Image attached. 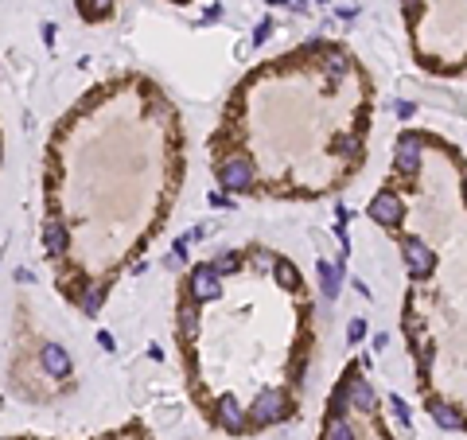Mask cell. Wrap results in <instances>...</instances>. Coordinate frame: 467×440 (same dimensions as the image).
<instances>
[{"instance_id":"9a60e30c","label":"cell","mask_w":467,"mask_h":440,"mask_svg":"<svg viewBox=\"0 0 467 440\" xmlns=\"http://www.w3.org/2000/svg\"><path fill=\"white\" fill-rule=\"evenodd\" d=\"M319 440H358V432L347 425V417H328L323 437H319Z\"/></svg>"},{"instance_id":"7c38bea8","label":"cell","mask_w":467,"mask_h":440,"mask_svg":"<svg viewBox=\"0 0 467 440\" xmlns=\"http://www.w3.org/2000/svg\"><path fill=\"white\" fill-rule=\"evenodd\" d=\"M347 378H350V401H355V409H374V390H370V382L358 374V366H350Z\"/></svg>"},{"instance_id":"f546056e","label":"cell","mask_w":467,"mask_h":440,"mask_svg":"<svg viewBox=\"0 0 467 440\" xmlns=\"http://www.w3.org/2000/svg\"><path fill=\"white\" fill-rule=\"evenodd\" d=\"M405 12L413 16V12H417V0H405Z\"/></svg>"},{"instance_id":"8fae6325","label":"cell","mask_w":467,"mask_h":440,"mask_svg":"<svg viewBox=\"0 0 467 440\" xmlns=\"http://www.w3.org/2000/svg\"><path fill=\"white\" fill-rule=\"evenodd\" d=\"M428 413H432V421H436L440 429H467L464 413L456 405H448V401H428Z\"/></svg>"},{"instance_id":"484cf974","label":"cell","mask_w":467,"mask_h":440,"mask_svg":"<svg viewBox=\"0 0 467 440\" xmlns=\"http://www.w3.org/2000/svg\"><path fill=\"white\" fill-rule=\"evenodd\" d=\"M98 347H101V351H110V355H113V351H117V339H113L110 332H98Z\"/></svg>"},{"instance_id":"3957f363","label":"cell","mask_w":467,"mask_h":440,"mask_svg":"<svg viewBox=\"0 0 467 440\" xmlns=\"http://www.w3.org/2000/svg\"><path fill=\"white\" fill-rule=\"evenodd\" d=\"M219 184L226 191H249L253 187V164L246 156H230L219 164Z\"/></svg>"},{"instance_id":"cb8c5ba5","label":"cell","mask_w":467,"mask_h":440,"mask_svg":"<svg viewBox=\"0 0 467 440\" xmlns=\"http://www.w3.org/2000/svg\"><path fill=\"white\" fill-rule=\"evenodd\" d=\"M269 35H273V20H269V16H265V20H261L257 28H253V43H257V47H261V43H265Z\"/></svg>"},{"instance_id":"1f68e13d","label":"cell","mask_w":467,"mask_h":440,"mask_svg":"<svg viewBox=\"0 0 467 440\" xmlns=\"http://www.w3.org/2000/svg\"><path fill=\"white\" fill-rule=\"evenodd\" d=\"M265 4H273V8H277V4H292V0H265Z\"/></svg>"},{"instance_id":"ffe728a7","label":"cell","mask_w":467,"mask_h":440,"mask_svg":"<svg viewBox=\"0 0 467 440\" xmlns=\"http://www.w3.org/2000/svg\"><path fill=\"white\" fill-rule=\"evenodd\" d=\"M335 148H339V152H343V156H350V160H362V140H355V137H339L335 140Z\"/></svg>"},{"instance_id":"30bf717a","label":"cell","mask_w":467,"mask_h":440,"mask_svg":"<svg viewBox=\"0 0 467 440\" xmlns=\"http://www.w3.org/2000/svg\"><path fill=\"white\" fill-rule=\"evenodd\" d=\"M319 288H323V296L328 300H335L339 296V288H343V269H339L335 261H328V257H319Z\"/></svg>"},{"instance_id":"603a6c76","label":"cell","mask_w":467,"mask_h":440,"mask_svg":"<svg viewBox=\"0 0 467 440\" xmlns=\"http://www.w3.org/2000/svg\"><path fill=\"white\" fill-rule=\"evenodd\" d=\"M389 405H393V417H398V425H401V429H409V405L398 398V393L389 398Z\"/></svg>"},{"instance_id":"4316f807","label":"cell","mask_w":467,"mask_h":440,"mask_svg":"<svg viewBox=\"0 0 467 440\" xmlns=\"http://www.w3.org/2000/svg\"><path fill=\"white\" fill-rule=\"evenodd\" d=\"M393 113L398 117H413V101H393Z\"/></svg>"},{"instance_id":"e0dca14e","label":"cell","mask_w":467,"mask_h":440,"mask_svg":"<svg viewBox=\"0 0 467 440\" xmlns=\"http://www.w3.org/2000/svg\"><path fill=\"white\" fill-rule=\"evenodd\" d=\"M323 63H328V82H331V86H335V82H343V79H347V70H350L347 55H339V51H335V55H328V59H323Z\"/></svg>"},{"instance_id":"6da1fadb","label":"cell","mask_w":467,"mask_h":440,"mask_svg":"<svg viewBox=\"0 0 467 440\" xmlns=\"http://www.w3.org/2000/svg\"><path fill=\"white\" fill-rule=\"evenodd\" d=\"M285 417H292V401L280 390H261L257 398H253V405H249V421H253L257 429L277 425V421H285Z\"/></svg>"},{"instance_id":"83f0119b","label":"cell","mask_w":467,"mask_h":440,"mask_svg":"<svg viewBox=\"0 0 467 440\" xmlns=\"http://www.w3.org/2000/svg\"><path fill=\"white\" fill-rule=\"evenodd\" d=\"M43 43H47V47L55 43V24H43Z\"/></svg>"},{"instance_id":"9c48e42d","label":"cell","mask_w":467,"mask_h":440,"mask_svg":"<svg viewBox=\"0 0 467 440\" xmlns=\"http://www.w3.org/2000/svg\"><path fill=\"white\" fill-rule=\"evenodd\" d=\"M195 304H199V300H195V296H187V300L176 308L179 339H183V343H191V339H195V332H199V308H195Z\"/></svg>"},{"instance_id":"5b68a950","label":"cell","mask_w":467,"mask_h":440,"mask_svg":"<svg viewBox=\"0 0 467 440\" xmlns=\"http://www.w3.org/2000/svg\"><path fill=\"white\" fill-rule=\"evenodd\" d=\"M401 254H405V265H409L413 277H428L436 269V254H432L421 238H401Z\"/></svg>"},{"instance_id":"d6986e66","label":"cell","mask_w":467,"mask_h":440,"mask_svg":"<svg viewBox=\"0 0 467 440\" xmlns=\"http://www.w3.org/2000/svg\"><path fill=\"white\" fill-rule=\"evenodd\" d=\"M110 12V0H82V16L86 20H101Z\"/></svg>"},{"instance_id":"2e32d148","label":"cell","mask_w":467,"mask_h":440,"mask_svg":"<svg viewBox=\"0 0 467 440\" xmlns=\"http://www.w3.org/2000/svg\"><path fill=\"white\" fill-rule=\"evenodd\" d=\"M273 277H277L280 288H300V273H296V265L285 261V257H277V265H273Z\"/></svg>"},{"instance_id":"ac0fdd59","label":"cell","mask_w":467,"mask_h":440,"mask_svg":"<svg viewBox=\"0 0 467 440\" xmlns=\"http://www.w3.org/2000/svg\"><path fill=\"white\" fill-rule=\"evenodd\" d=\"M101 296H105V293H101L98 284H94V288H86V293L78 296V308H82L86 316H98V312H101Z\"/></svg>"},{"instance_id":"7a4b0ae2","label":"cell","mask_w":467,"mask_h":440,"mask_svg":"<svg viewBox=\"0 0 467 440\" xmlns=\"http://www.w3.org/2000/svg\"><path fill=\"white\" fill-rule=\"evenodd\" d=\"M187 293L195 296V300H219L222 296V273H219V265L214 261H203L191 269V281H187Z\"/></svg>"},{"instance_id":"8992f818","label":"cell","mask_w":467,"mask_h":440,"mask_svg":"<svg viewBox=\"0 0 467 440\" xmlns=\"http://www.w3.org/2000/svg\"><path fill=\"white\" fill-rule=\"evenodd\" d=\"M370 218L378 226H398L401 218H405V206H401V199L386 187V191H378V195L370 199Z\"/></svg>"},{"instance_id":"d4e9b609","label":"cell","mask_w":467,"mask_h":440,"mask_svg":"<svg viewBox=\"0 0 467 440\" xmlns=\"http://www.w3.org/2000/svg\"><path fill=\"white\" fill-rule=\"evenodd\" d=\"M253 265H257V269H273V265H277V254H269V250H257V254H253Z\"/></svg>"},{"instance_id":"4dcf8cb0","label":"cell","mask_w":467,"mask_h":440,"mask_svg":"<svg viewBox=\"0 0 467 440\" xmlns=\"http://www.w3.org/2000/svg\"><path fill=\"white\" fill-rule=\"evenodd\" d=\"M292 4H296V8H300V12H304V8H308V0H292Z\"/></svg>"},{"instance_id":"4fadbf2b","label":"cell","mask_w":467,"mask_h":440,"mask_svg":"<svg viewBox=\"0 0 467 440\" xmlns=\"http://www.w3.org/2000/svg\"><path fill=\"white\" fill-rule=\"evenodd\" d=\"M67 226L59 222V218H47V222H43V250H47V254H55L59 257L62 250H67Z\"/></svg>"},{"instance_id":"d6a6232c","label":"cell","mask_w":467,"mask_h":440,"mask_svg":"<svg viewBox=\"0 0 467 440\" xmlns=\"http://www.w3.org/2000/svg\"><path fill=\"white\" fill-rule=\"evenodd\" d=\"M464 203H467V172H464Z\"/></svg>"},{"instance_id":"277c9868","label":"cell","mask_w":467,"mask_h":440,"mask_svg":"<svg viewBox=\"0 0 467 440\" xmlns=\"http://www.w3.org/2000/svg\"><path fill=\"white\" fill-rule=\"evenodd\" d=\"M421 152H425V140L417 133H401L398 137V152H393V168L401 176H417L421 172Z\"/></svg>"},{"instance_id":"f1b7e54d","label":"cell","mask_w":467,"mask_h":440,"mask_svg":"<svg viewBox=\"0 0 467 440\" xmlns=\"http://www.w3.org/2000/svg\"><path fill=\"white\" fill-rule=\"evenodd\" d=\"M389 347V335H374V351H386Z\"/></svg>"},{"instance_id":"7402d4cb","label":"cell","mask_w":467,"mask_h":440,"mask_svg":"<svg viewBox=\"0 0 467 440\" xmlns=\"http://www.w3.org/2000/svg\"><path fill=\"white\" fill-rule=\"evenodd\" d=\"M347 339H350V343H362V339H366V320H362V316H355V320H350Z\"/></svg>"},{"instance_id":"ba28073f","label":"cell","mask_w":467,"mask_h":440,"mask_svg":"<svg viewBox=\"0 0 467 440\" xmlns=\"http://www.w3.org/2000/svg\"><path fill=\"white\" fill-rule=\"evenodd\" d=\"M40 362H43V370H47L51 378H70V355L62 351L59 343H43Z\"/></svg>"},{"instance_id":"52a82bcc","label":"cell","mask_w":467,"mask_h":440,"mask_svg":"<svg viewBox=\"0 0 467 440\" xmlns=\"http://www.w3.org/2000/svg\"><path fill=\"white\" fill-rule=\"evenodd\" d=\"M214 421H219V429H226L230 437H241L246 425H249V409L238 405L234 398H222L219 405H214Z\"/></svg>"},{"instance_id":"5bb4252c","label":"cell","mask_w":467,"mask_h":440,"mask_svg":"<svg viewBox=\"0 0 467 440\" xmlns=\"http://www.w3.org/2000/svg\"><path fill=\"white\" fill-rule=\"evenodd\" d=\"M350 405H355V401H350V378H343L335 390H331V398H328V413H331V417H347Z\"/></svg>"},{"instance_id":"44dd1931","label":"cell","mask_w":467,"mask_h":440,"mask_svg":"<svg viewBox=\"0 0 467 440\" xmlns=\"http://www.w3.org/2000/svg\"><path fill=\"white\" fill-rule=\"evenodd\" d=\"M214 265H219V273L226 277V273H238V269H241V257H238V254H222Z\"/></svg>"}]
</instances>
